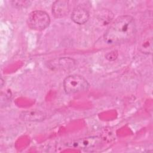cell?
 I'll return each mask as SVG.
<instances>
[{"label": "cell", "instance_id": "6", "mask_svg": "<svg viewBox=\"0 0 153 153\" xmlns=\"http://www.w3.org/2000/svg\"><path fill=\"white\" fill-rule=\"evenodd\" d=\"M46 117L45 113L35 109L23 111L19 115L20 119L25 122H41L44 121Z\"/></svg>", "mask_w": 153, "mask_h": 153}, {"label": "cell", "instance_id": "1", "mask_svg": "<svg viewBox=\"0 0 153 153\" xmlns=\"http://www.w3.org/2000/svg\"><path fill=\"white\" fill-rule=\"evenodd\" d=\"M136 26L134 19L129 15L117 17L103 35L106 43L118 45L129 41L135 35Z\"/></svg>", "mask_w": 153, "mask_h": 153}, {"label": "cell", "instance_id": "7", "mask_svg": "<svg viewBox=\"0 0 153 153\" xmlns=\"http://www.w3.org/2000/svg\"><path fill=\"white\" fill-rule=\"evenodd\" d=\"M89 16L88 10L81 5H78L72 10L71 19L78 25H84L88 21Z\"/></svg>", "mask_w": 153, "mask_h": 153}, {"label": "cell", "instance_id": "5", "mask_svg": "<svg viewBox=\"0 0 153 153\" xmlns=\"http://www.w3.org/2000/svg\"><path fill=\"white\" fill-rule=\"evenodd\" d=\"M152 30L146 29L145 30L140 37L138 42V49L143 54H151L152 53Z\"/></svg>", "mask_w": 153, "mask_h": 153}, {"label": "cell", "instance_id": "9", "mask_svg": "<svg viewBox=\"0 0 153 153\" xmlns=\"http://www.w3.org/2000/svg\"><path fill=\"white\" fill-rule=\"evenodd\" d=\"M10 2L14 7L17 8H26L28 7L31 4V2L29 1H13Z\"/></svg>", "mask_w": 153, "mask_h": 153}, {"label": "cell", "instance_id": "2", "mask_svg": "<svg viewBox=\"0 0 153 153\" xmlns=\"http://www.w3.org/2000/svg\"><path fill=\"white\" fill-rule=\"evenodd\" d=\"M63 86L66 94H73L87 91L90 88V84L82 76L73 74L64 79Z\"/></svg>", "mask_w": 153, "mask_h": 153}, {"label": "cell", "instance_id": "8", "mask_svg": "<svg viewBox=\"0 0 153 153\" xmlns=\"http://www.w3.org/2000/svg\"><path fill=\"white\" fill-rule=\"evenodd\" d=\"M69 11V1L65 0L56 1L52 6V13L56 18H62L66 16Z\"/></svg>", "mask_w": 153, "mask_h": 153}, {"label": "cell", "instance_id": "10", "mask_svg": "<svg viewBox=\"0 0 153 153\" xmlns=\"http://www.w3.org/2000/svg\"><path fill=\"white\" fill-rule=\"evenodd\" d=\"M118 57V53L117 51H111L109 53H108L106 56L105 57L109 61H113L115 60Z\"/></svg>", "mask_w": 153, "mask_h": 153}, {"label": "cell", "instance_id": "4", "mask_svg": "<svg viewBox=\"0 0 153 153\" xmlns=\"http://www.w3.org/2000/svg\"><path fill=\"white\" fill-rule=\"evenodd\" d=\"M102 140L99 136H88L74 140L68 145L86 152H94L100 148Z\"/></svg>", "mask_w": 153, "mask_h": 153}, {"label": "cell", "instance_id": "3", "mask_svg": "<svg viewBox=\"0 0 153 153\" xmlns=\"http://www.w3.org/2000/svg\"><path fill=\"white\" fill-rule=\"evenodd\" d=\"M50 23L49 15L42 10H35L30 12L27 19V24L29 28L35 30H42Z\"/></svg>", "mask_w": 153, "mask_h": 153}]
</instances>
